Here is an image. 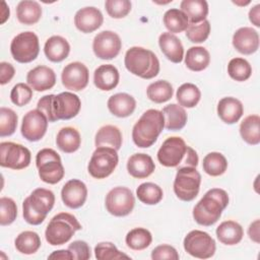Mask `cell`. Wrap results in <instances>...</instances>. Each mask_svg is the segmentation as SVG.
Instances as JSON below:
<instances>
[{
    "label": "cell",
    "instance_id": "9a60e30c",
    "mask_svg": "<svg viewBox=\"0 0 260 260\" xmlns=\"http://www.w3.org/2000/svg\"><path fill=\"white\" fill-rule=\"evenodd\" d=\"M122 42L120 37L112 30L99 32L92 42L94 55L103 60H111L117 57L121 51Z\"/></svg>",
    "mask_w": 260,
    "mask_h": 260
},
{
    "label": "cell",
    "instance_id": "60d3db41",
    "mask_svg": "<svg viewBox=\"0 0 260 260\" xmlns=\"http://www.w3.org/2000/svg\"><path fill=\"white\" fill-rule=\"evenodd\" d=\"M125 242L130 249L141 251L151 244L152 236L150 232L144 228H135L128 232Z\"/></svg>",
    "mask_w": 260,
    "mask_h": 260
},
{
    "label": "cell",
    "instance_id": "8d00e7d4",
    "mask_svg": "<svg viewBox=\"0 0 260 260\" xmlns=\"http://www.w3.org/2000/svg\"><path fill=\"white\" fill-rule=\"evenodd\" d=\"M41 244L40 236L32 231H24L20 233L14 241L16 250L25 255L36 253L40 249Z\"/></svg>",
    "mask_w": 260,
    "mask_h": 260
},
{
    "label": "cell",
    "instance_id": "7bdbcfd3",
    "mask_svg": "<svg viewBox=\"0 0 260 260\" xmlns=\"http://www.w3.org/2000/svg\"><path fill=\"white\" fill-rule=\"evenodd\" d=\"M228 73L231 78L236 81H245L250 78L252 74V67L250 63L244 58H233L228 65Z\"/></svg>",
    "mask_w": 260,
    "mask_h": 260
},
{
    "label": "cell",
    "instance_id": "ffe728a7",
    "mask_svg": "<svg viewBox=\"0 0 260 260\" xmlns=\"http://www.w3.org/2000/svg\"><path fill=\"white\" fill-rule=\"evenodd\" d=\"M233 46L241 54L251 55L259 48V35L252 27H241L233 36Z\"/></svg>",
    "mask_w": 260,
    "mask_h": 260
},
{
    "label": "cell",
    "instance_id": "484cf974",
    "mask_svg": "<svg viewBox=\"0 0 260 260\" xmlns=\"http://www.w3.org/2000/svg\"><path fill=\"white\" fill-rule=\"evenodd\" d=\"M107 105L109 111L114 116L126 118L133 114L136 108V101L132 95L126 92H119L110 96Z\"/></svg>",
    "mask_w": 260,
    "mask_h": 260
},
{
    "label": "cell",
    "instance_id": "4fadbf2b",
    "mask_svg": "<svg viewBox=\"0 0 260 260\" xmlns=\"http://www.w3.org/2000/svg\"><path fill=\"white\" fill-rule=\"evenodd\" d=\"M31 154L25 146L5 141L0 143V166L11 170H22L29 166Z\"/></svg>",
    "mask_w": 260,
    "mask_h": 260
},
{
    "label": "cell",
    "instance_id": "6da1fadb",
    "mask_svg": "<svg viewBox=\"0 0 260 260\" xmlns=\"http://www.w3.org/2000/svg\"><path fill=\"white\" fill-rule=\"evenodd\" d=\"M80 108V99L70 91H64L57 95H44L37 105V109L47 117L49 122L72 119L77 116Z\"/></svg>",
    "mask_w": 260,
    "mask_h": 260
},
{
    "label": "cell",
    "instance_id": "30bf717a",
    "mask_svg": "<svg viewBox=\"0 0 260 260\" xmlns=\"http://www.w3.org/2000/svg\"><path fill=\"white\" fill-rule=\"evenodd\" d=\"M118 161L119 157L116 149L111 147H96L91 154L87 171L95 179H105L114 172Z\"/></svg>",
    "mask_w": 260,
    "mask_h": 260
},
{
    "label": "cell",
    "instance_id": "6f0895ef",
    "mask_svg": "<svg viewBox=\"0 0 260 260\" xmlns=\"http://www.w3.org/2000/svg\"><path fill=\"white\" fill-rule=\"evenodd\" d=\"M2 12H1V23H4L6 21V19L9 17V7H7L6 3L4 1H2Z\"/></svg>",
    "mask_w": 260,
    "mask_h": 260
},
{
    "label": "cell",
    "instance_id": "cb8c5ba5",
    "mask_svg": "<svg viewBox=\"0 0 260 260\" xmlns=\"http://www.w3.org/2000/svg\"><path fill=\"white\" fill-rule=\"evenodd\" d=\"M158 45L164 55L173 63H180L184 58V48L174 34L162 32L158 38Z\"/></svg>",
    "mask_w": 260,
    "mask_h": 260
},
{
    "label": "cell",
    "instance_id": "f35d334b",
    "mask_svg": "<svg viewBox=\"0 0 260 260\" xmlns=\"http://www.w3.org/2000/svg\"><path fill=\"white\" fill-rule=\"evenodd\" d=\"M203 171L211 176L217 177L222 175L228 169V160L220 152H209L203 158Z\"/></svg>",
    "mask_w": 260,
    "mask_h": 260
},
{
    "label": "cell",
    "instance_id": "9f6ffc18",
    "mask_svg": "<svg viewBox=\"0 0 260 260\" xmlns=\"http://www.w3.org/2000/svg\"><path fill=\"white\" fill-rule=\"evenodd\" d=\"M48 259H62V260H71L73 259L72 254L70 253V251L67 250H57L54 251L53 253H51L48 256Z\"/></svg>",
    "mask_w": 260,
    "mask_h": 260
},
{
    "label": "cell",
    "instance_id": "ba28073f",
    "mask_svg": "<svg viewBox=\"0 0 260 260\" xmlns=\"http://www.w3.org/2000/svg\"><path fill=\"white\" fill-rule=\"evenodd\" d=\"M36 165L41 180L47 184H57L65 175L61 157L52 148H43L38 151Z\"/></svg>",
    "mask_w": 260,
    "mask_h": 260
},
{
    "label": "cell",
    "instance_id": "ee69618b",
    "mask_svg": "<svg viewBox=\"0 0 260 260\" xmlns=\"http://www.w3.org/2000/svg\"><path fill=\"white\" fill-rule=\"evenodd\" d=\"M18 117L16 113L5 107L0 108V136H10L12 135L17 127Z\"/></svg>",
    "mask_w": 260,
    "mask_h": 260
},
{
    "label": "cell",
    "instance_id": "8fae6325",
    "mask_svg": "<svg viewBox=\"0 0 260 260\" xmlns=\"http://www.w3.org/2000/svg\"><path fill=\"white\" fill-rule=\"evenodd\" d=\"M10 52L13 59L19 63H29L34 61L40 52L38 36L32 31L18 34L11 41Z\"/></svg>",
    "mask_w": 260,
    "mask_h": 260
},
{
    "label": "cell",
    "instance_id": "816d5d0a",
    "mask_svg": "<svg viewBox=\"0 0 260 260\" xmlns=\"http://www.w3.org/2000/svg\"><path fill=\"white\" fill-rule=\"evenodd\" d=\"M179 258L177 250L170 245H159L151 251V259L153 260H179Z\"/></svg>",
    "mask_w": 260,
    "mask_h": 260
},
{
    "label": "cell",
    "instance_id": "7dc6e473",
    "mask_svg": "<svg viewBox=\"0 0 260 260\" xmlns=\"http://www.w3.org/2000/svg\"><path fill=\"white\" fill-rule=\"evenodd\" d=\"M17 216V206L13 199L9 197L0 198V224L9 225Z\"/></svg>",
    "mask_w": 260,
    "mask_h": 260
},
{
    "label": "cell",
    "instance_id": "f546056e",
    "mask_svg": "<svg viewBox=\"0 0 260 260\" xmlns=\"http://www.w3.org/2000/svg\"><path fill=\"white\" fill-rule=\"evenodd\" d=\"M161 112L165 118V128L167 130H181L187 123V113L180 105H168L162 109Z\"/></svg>",
    "mask_w": 260,
    "mask_h": 260
},
{
    "label": "cell",
    "instance_id": "4316f807",
    "mask_svg": "<svg viewBox=\"0 0 260 260\" xmlns=\"http://www.w3.org/2000/svg\"><path fill=\"white\" fill-rule=\"evenodd\" d=\"M44 52L50 61L61 62L68 57L70 45L65 38L61 36H52L46 41Z\"/></svg>",
    "mask_w": 260,
    "mask_h": 260
},
{
    "label": "cell",
    "instance_id": "836d02e7",
    "mask_svg": "<svg viewBox=\"0 0 260 260\" xmlns=\"http://www.w3.org/2000/svg\"><path fill=\"white\" fill-rule=\"evenodd\" d=\"M209 62L210 55L205 48L197 46L188 49L185 57V64L190 70L195 72L202 71L207 68Z\"/></svg>",
    "mask_w": 260,
    "mask_h": 260
},
{
    "label": "cell",
    "instance_id": "11a10c76",
    "mask_svg": "<svg viewBox=\"0 0 260 260\" xmlns=\"http://www.w3.org/2000/svg\"><path fill=\"white\" fill-rule=\"evenodd\" d=\"M249 19L255 26H260V4H257L250 9Z\"/></svg>",
    "mask_w": 260,
    "mask_h": 260
},
{
    "label": "cell",
    "instance_id": "e575fe53",
    "mask_svg": "<svg viewBox=\"0 0 260 260\" xmlns=\"http://www.w3.org/2000/svg\"><path fill=\"white\" fill-rule=\"evenodd\" d=\"M240 134L247 143L257 145L260 142V117L247 116L240 125Z\"/></svg>",
    "mask_w": 260,
    "mask_h": 260
},
{
    "label": "cell",
    "instance_id": "d6a6232c",
    "mask_svg": "<svg viewBox=\"0 0 260 260\" xmlns=\"http://www.w3.org/2000/svg\"><path fill=\"white\" fill-rule=\"evenodd\" d=\"M180 8L190 23H199L205 20L208 14V4L205 0H183Z\"/></svg>",
    "mask_w": 260,
    "mask_h": 260
},
{
    "label": "cell",
    "instance_id": "db71d44e",
    "mask_svg": "<svg viewBox=\"0 0 260 260\" xmlns=\"http://www.w3.org/2000/svg\"><path fill=\"white\" fill-rule=\"evenodd\" d=\"M259 219H256L254 220L250 225H249V229H248V236L249 238L255 242V243H259L260 240H259Z\"/></svg>",
    "mask_w": 260,
    "mask_h": 260
},
{
    "label": "cell",
    "instance_id": "c3c4849f",
    "mask_svg": "<svg viewBox=\"0 0 260 260\" xmlns=\"http://www.w3.org/2000/svg\"><path fill=\"white\" fill-rule=\"evenodd\" d=\"M32 98V89L29 85L25 83H17L15 84L10 92L11 102L18 106L22 107L27 105Z\"/></svg>",
    "mask_w": 260,
    "mask_h": 260
},
{
    "label": "cell",
    "instance_id": "f5cc1de1",
    "mask_svg": "<svg viewBox=\"0 0 260 260\" xmlns=\"http://www.w3.org/2000/svg\"><path fill=\"white\" fill-rule=\"evenodd\" d=\"M15 69L12 64L8 62H1L0 63V83L2 85L8 83L14 76Z\"/></svg>",
    "mask_w": 260,
    "mask_h": 260
},
{
    "label": "cell",
    "instance_id": "ab89813d",
    "mask_svg": "<svg viewBox=\"0 0 260 260\" xmlns=\"http://www.w3.org/2000/svg\"><path fill=\"white\" fill-rule=\"evenodd\" d=\"M176 98L180 106L185 108H194L200 101L201 92L197 85L187 82L183 83L177 89Z\"/></svg>",
    "mask_w": 260,
    "mask_h": 260
},
{
    "label": "cell",
    "instance_id": "e0dca14e",
    "mask_svg": "<svg viewBox=\"0 0 260 260\" xmlns=\"http://www.w3.org/2000/svg\"><path fill=\"white\" fill-rule=\"evenodd\" d=\"M61 80L65 88L69 90H82L87 86L89 80L88 69L81 62L69 63L62 70Z\"/></svg>",
    "mask_w": 260,
    "mask_h": 260
},
{
    "label": "cell",
    "instance_id": "d6986e66",
    "mask_svg": "<svg viewBox=\"0 0 260 260\" xmlns=\"http://www.w3.org/2000/svg\"><path fill=\"white\" fill-rule=\"evenodd\" d=\"M104 16L102 12L92 6L79 9L74 16V24L83 34L96 30L103 24Z\"/></svg>",
    "mask_w": 260,
    "mask_h": 260
},
{
    "label": "cell",
    "instance_id": "681fc988",
    "mask_svg": "<svg viewBox=\"0 0 260 260\" xmlns=\"http://www.w3.org/2000/svg\"><path fill=\"white\" fill-rule=\"evenodd\" d=\"M129 0H107L105 7L108 14L113 18H123L131 11Z\"/></svg>",
    "mask_w": 260,
    "mask_h": 260
},
{
    "label": "cell",
    "instance_id": "3957f363",
    "mask_svg": "<svg viewBox=\"0 0 260 260\" xmlns=\"http://www.w3.org/2000/svg\"><path fill=\"white\" fill-rule=\"evenodd\" d=\"M229 204V195L223 189L212 188L197 202L193 208V217L198 224H214Z\"/></svg>",
    "mask_w": 260,
    "mask_h": 260
},
{
    "label": "cell",
    "instance_id": "d4e9b609",
    "mask_svg": "<svg viewBox=\"0 0 260 260\" xmlns=\"http://www.w3.org/2000/svg\"><path fill=\"white\" fill-rule=\"evenodd\" d=\"M120 75L118 69L112 64L99 66L93 73V83L101 90H112L119 83Z\"/></svg>",
    "mask_w": 260,
    "mask_h": 260
},
{
    "label": "cell",
    "instance_id": "ac0fdd59",
    "mask_svg": "<svg viewBox=\"0 0 260 260\" xmlns=\"http://www.w3.org/2000/svg\"><path fill=\"white\" fill-rule=\"evenodd\" d=\"M87 197L86 185L77 179L69 180L61 190V198L66 206L72 209L81 207Z\"/></svg>",
    "mask_w": 260,
    "mask_h": 260
},
{
    "label": "cell",
    "instance_id": "7c38bea8",
    "mask_svg": "<svg viewBox=\"0 0 260 260\" xmlns=\"http://www.w3.org/2000/svg\"><path fill=\"white\" fill-rule=\"evenodd\" d=\"M185 251L199 259H208L212 257L216 250L215 241L206 232L194 230L187 234L183 242Z\"/></svg>",
    "mask_w": 260,
    "mask_h": 260
},
{
    "label": "cell",
    "instance_id": "f6af8a7d",
    "mask_svg": "<svg viewBox=\"0 0 260 260\" xmlns=\"http://www.w3.org/2000/svg\"><path fill=\"white\" fill-rule=\"evenodd\" d=\"M210 32V22L205 19L199 23H189L186 29V37L192 43H203Z\"/></svg>",
    "mask_w": 260,
    "mask_h": 260
},
{
    "label": "cell",
    "instance_id": "74e56055",
    "mask_svg": "<svg viewBox=\"0 0 260 260\" xmlns=\"http://www.w3.org/2000/svg\"><path fill=\"white\" fill-rule=\"evenodd\" d=\"M174 89L172 84L167 80H157L150 83L146 89L147 98L156 104L168 102L172 99Z\"/></svg>",
    "mask_w": 260,
    "mask_h": 260
},
{
    "label": "cell",
    "instance_id": "603a6c76",
    "mask_svg": "<svg viewBox=\"0 0 260 260\" xmlns=\"http://www.w3.org/2000/svg\"><path fill=\"white\" fill-rule=\"evenodd\" d=\"M244 114L242 103L233 96L222 98L217 104V115L225 124L237 123Z\"/></svg>",
    "mask_w": 260,
    "mask_h": 260
},
{
    "label": "cell",
    "instance_id": "7402d4cb",
    "mask_svg": "<svg viewBox=\"0 0 260 260\" xmlns=\"http://www.w3.org/2000/svg\"><path fill=\"white\" fill-rule=\"evenodd\" d=\"M155 169V165L150 155L146 153H134L127 161L128 173L136 179L149 177Z\"/></svg>",
    "mask_w": 260,
    "mask_h": 260
},
{
    "label": "cell",
    "instance_id": "52a82bcc",
    "mask_svg": "<svg viewBox=\"0 0 260 260\" xmlns=\"http://www.w3.org/2000/svg\"><path fill=\"white\" fill-rule=\"evenodd\" d=\"M81 230L77 218L68 212H60L52 217L45 231L46 241L52 246L67 243L76 231Z\"/></svg>",
    "mask_w": 260,
    "mask_h": 260
},
{
    "label": "cell",
    "instance_id": "44dd1931",
    "mask_svg": "<svg viewBox=\"0 0 260 260\" xmlns=\"http://www.w3.org/2000/svg\"><path fill=\"white\" fill-rule=\"evenodd\" d=\"M26 81L31 89L37 91H45L51 89L55 85L56 74L50 67L40 65L28 71Z\"/></svg>",
    "mask_w": 260,
    "mask_h": 260
},
{
    "label": "cell",
    "instance_id": "f1b7e54d",
    "mask_svg": "<svg viewBox=\"0 0 260 260\" xmlns=\"http://www.w3.org/2000/svg\"><path fill=\"white\" fill-rule=\"evenodd\" d=\"M94 144L96 147H111L119 150L122 146V133L114 125L103 126L95 134Z\"/></svg>",
    "mask_w": 260,
    "mask_h": 260
},
{
    "label": "cell",
    "instance_id": "9c48e42d",
    "mask_svg": "<svg viewBox=\"0 0 260 260\" xmlns=\"http://www.w3.org/2000/svg\"><path fill=\"white\" fill-rule=\"evenodd\" d=\"M201 175L194 167L178 168L175 181L174 192L182 201H192L199 193Z\"/></svg>",
    "mask_w": 260,
    "mask_h": 260
},
{
    "label": "cell",
    "instance_id": "83f0119b",
    "mask_svg": "<svg viewBox=\"0 0 260 260\" xmlns=\"http://www.w3.org/2000/svg\"><path fill=\"white\" fill-rule=\"evenodd\" d=\"M215 233L218 241L228 246L239 244L244 236V230L242 225L234 220L222 221L216 228Z\"/></svg>",
    "mask_w": 260,
    "mask_h": 260
},
{
    "label": "cell",
    "instance_id": "f907efd6",
    "mask_svg": "<svg viewBox=\"0 0 260 260\" xmlns=\"http://www.w3.org/2000/svg\"><path fill=\"white\" fill-rule=\"evenodd\" d=\"M68 250L75 260H87L90 258V248L84 241H74L68 246Z\"/></svg>",
    "mask_w": 260,
    "mask_h": 260
},
{
    "label": "cell",
    "instance_id": "b9f144b4",
    "mask_svg": "<svg viewBox=\"0 0 260 260\" xmlns=\"http://www.w3.org/2000/svg\"><path fill=\"white\" fill-rule=\"evenodd\" d=\"M136 195L142 203L147 205H155L162 199L164 192L158 185L151 182H146L138 186L136 189Z\"/></svg>",
    "mask_w": 260,
    "mask_h": 260
},
{
    "label": "cell",
    "instance_id": "d590c367",
    "mask_svg": "<svg viewBox=\"0 0 260 260\" xmlns=\"http://www.w3.org/2000/svg\"><path fill=\"white\" fill-rule=\"evenodd\" d=\"M164 24L171 34H179L187 29L189 20L181 9L171 8L164 14Z\"/></svg>",
    "mask_w": 260,
    "mask_h": 260
},
{
    "label": "cell",
    "instance_id": "5b68a950",
    "mask_svg": "<svg viewBox=\"0 0 260 260\" xmlns=\"http://www.w3.org/2000/svg\"><path fill=\"white\" fill-rule=\"evenodd\" d=\"M124 63L130 73L143 79H151L159 72V61L155 54L142 47H132L127 50Z\"/></svg>",
    "mask_w": 260,
    "mask_h": 260
},
{
    "label": "cell",
    "instance_id": "2e32d148",
    "mask_svg": "<svg viewBox=\"0 0 260 260\" xmlns=\"http://www.w3.org/2000/svg\"><path fill=\"white\" fill-rule=\"evenodd\" d=\"M47 117L38 109L27 112L22 118L21 134L28 141H39L46 134L48 128Z\"/></svg>",
    "mask_w": 260,
    "mask_h": 260
},
{
    "label": "cell",
    "instance_id": "4dcf8cb0",
    "mask_svg": "<svg viewBox=\"0 0 260 260\" xmlns=\"http://www.w3.org/2000/svg\"><path fill=\"white\" fill-rule=\"evenodd\" d=\"M42 16V7L37 1L23 0L16 6V17L20 23L31 25L37 23Z\"/></svg>",
    "mask_w": 260,
    "mask_h": 260
},
{
    "label": "cell",
    "instance_id": "bcb514c9",
    "mask_svg": "<svg viewBox=\"0 0 260 260\" xmlns=\"http://www.w3.org/2000/svg\"><path fill=\"white\" fill-rule=\"evenodd\" d=\"M94 256L99 260H112V259H122L130 257L122 252H120L117 247L111 242L99 243L94 247Z\"/></svg>",
    "mask_w": 260,
    "mask_h": 260
},
{
    "label": "cell",
    "instance_id": "7a4b0ae2",
    "mask_svg": "<svg viewBox=\"0 0 260 260\" xmlns=\"http://www.w3.org/2000/svg\"><path fill=\"white\" fill-rule=\"evenodd\" d=\"M157 160L168 168L194 167L198 165V154L186 144L183 138L173 136L167 138L157 151Z\"/></svg>",
    "mask_w": 260,
    "mask_h": 260
},
{
    "label": "cell",
    "instance_id": "1f68e13d",
    "mask_svg": "<svg viewBox=\"0 0 260 260\" xmlns=\"http://www.w3.org/2000/svg\"><path fill=\"white\" fill-rule=\"evenodd\" d=\"M81 143L79 132L73 127H63L59 130L56 137V144L65 153L76 151Z\"/></svg>",
    "mask_w": 260,
    "mask_h": 260
},
{
    "label": "cell",
    "instance_id": "5bb4252c",
    "mask_svg": "<svg viewBox=\"0 0 260 260\" xmlns=\"http://www.w3.org/2000/svg\"><path fill=\"white\" fill-rule=\"evenodd\" d=\"M135 198L127 187H115L106 196V208L114 216H126L133 210Z\"/></svg>",
    "mask_w": 260,
    "mask_h": 260
},
{
    "label": "cell",
    "instance_id": "277c9868",
    "mask_svg": "<svg viewBox=\"0 0 260 260\" xmlns=\"http://www.w3.org/2000/svg\"><path fill=\"white\" fill-rule=\"evenodd\" d=\"M165 128L161 111L149 109L145 111L132 129L133 142L140 148L151 146Z\"/></svg>",
    "mask_w": 260,
    "mask_h": 260
},
{
    "label": "cell",
    "instance_id": "8992f818",
    "mask_svg": "<svg viewBox=\"0 0 260 260\" xmlns=\"http://www.w3.org/2000/svg\"><path fill=\"white\" fill-rule=\"evenodd\" d=\"M55 203L54 193L45 188H38L26 197L22 203L24 220L32 225L41 224Z\"/></svg>",
    "mask_w": 260,
    "mask_h": 260
}]
</instances>
